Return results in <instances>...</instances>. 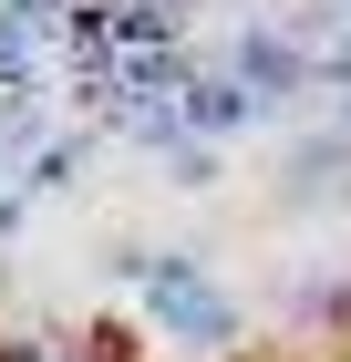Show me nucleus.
Returning <instances> with one entry per match:
<instances>
[{
    "mask_svg": "<svg viewBox=\"0 0 351 362\" xmlns=\"http://www.w3.org/2000/svg\"><path fill=\"white\" fill-rule=\"evenodd\" d=\"M290 187H299V197L351 187V114H331V124H310V135L290 145Z\"/></svg>",
    "mask_w": 351,
    "mask_h": 362,
    "instance_id": "obj_5",
    "label": "nucleus"
},
{
    "mask_svg": "<svg viewBox=\"0 0 351 362\" xmlns=\"http://www.w3.org/2000/svg\"><path fill=\"white\" fill-rule=\"evenodd\" d=\"M341 11H351V0H341Z\"/></svg>",
    "mask_w": 351,
    "mask_h": 362,
    "instance_id": "obj_10",
    "label": "nucleus"
},
{
    "mask_svg": "<svg viewBox=\"0 0 351 362\" xmlns=\"http://www.w3.org/2000/svg\"><path fill=\"white\" fill-rule=\"evenodd\" d=\"M279 310H290V332L321 352V341H341L351 332V279H331V269H299L290 290H279Z\"/></svg>",
    "mask_w": 351,
    "mask_h": 362,
    "instance_id": "obj_4",
    "label": "nucleus"
},
{
    "mask_svg": "<svg viewBox=\"0 0 351 362\" xmlns=\"http://www.w3.org/2000/svg\"><path fill=\"white\" fill-rule=\"evenodd\" d=\"M114 279L135 290L145 332H155L165 352L227 362V352L248 341V310H238V290H227V279H217L196 249H114Z\"/></svg>",
    "mask_w": 351,
    "mask_h": 362,
    "instance_id": "obj_1",
    "label": "nucleus"
},
{
    "mask_svg": "<svg viewBox=\"0 0 351 362\" xmlns=\"http://www.w3.org/2000/svg\"><path fill=\"white\" fill-rule=\"evenodd\" d=\"M207 0H114V31H124V52H176L196 31Z\"/></svg>",
    "mask_w": 351,
    "mask_h": 362,
    "instance_id": "obj_6",
    "label": "nucleus"
},
{
    "mask_svg": "<svg viewBox=\"0 0 351 362\" xmlns=\"http://www.w3.org/2000/svg\"><path fill=\"white\" fill-rule=\"evenodd\" d=\"M83 166H93V135H73V124H62V135L42 145V156H31V176H21V197H31V207H42V197H62V187H73Z\"/></svg>",
    "mask_w": 351,
    "mask_h": 362,
    "instance_id": "obj_7",
    "label": "nucleus"
},
{
    "mask_svg": "<svg viewBox=\"0 0 351 362\" xmlns=\"http://www.w3.org/2000/svg\"><path fill=\"white\" fill-rule=\"evenodd\" d=\"M217 62H227V73H238V83L258 93V104H269V114L310 93V31H299L290 11H258V21H238V31H227V52H217Z\"/></svg>",
    "mask_w": 351,
    "mask_h": 362,
    "instance_id": "obj_2",
    "label": "nucleus"
},
{
    "mask_svg": "<svg viewBox=\"0 0 351 362\" xmlns=\"http://www.w3.org/2000/svg\"><path fill=\"white\" fill-rule=\"evenodd\" d=\"M248 124H269V104L207 52V62H196V83H186V135H196V145H238Z\"/></svg>",
    "mask_w": 351,
    "mask_h": 362,
    "instance_id": "obj_3",
    "label": "nucleus"
},
{
    "mask_svg": "<svg viewBox=\"0 0 351 362\" xmlns=\"http://www.w3.org/2000/svg\"><path fill=\"white\" fill-rule=\"evenodd\" d=\"M21 228H31V197L11 187V197H0V249H11V238H21Z\"/></svg>",
    "mask_w": 351,
    "mask_h": 362,
    "instance_id": "obj_9",
    "label": "nucleus"
},
{
    "mask_svg": "<svg viewBox=\"0 0 351 362\" xmlns=\"http://www.w3.org/2000/svg\"><path fill=\"white\" fill-rule=\"evenodd\" d=\"M217 156H227V145H176V156H165V176H186V187H217Z\"/></svg>",
    "mask_w": 351,
    "mask_h": 362,
    "instance_id": "obj_8",
    "label": "nucleus"
}]
</instances>
